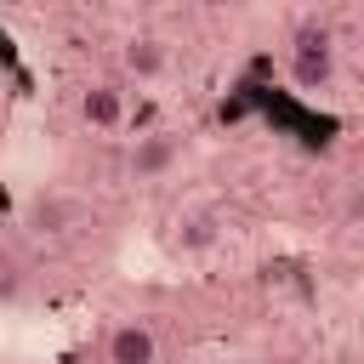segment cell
<instances>
[{
    "mask_svg": "<svg viewBox=\"0 0 364 364\" xmlns=\"http://www.w3.org/2000/svg\"><path fill=\"white\" fill-rule=\"evenodd\" d=\"M290 80L301 91H324L336 80V46H330V28L324 23H301L290 34Z\"/></svg>",
    "mask_w": 364,
    "mask_h": 364,
    "instance_id": "1",
    "label": "cell"
},
{
    "mask_svg": "<svg viewBox=\"0 0 364 364\" xmlns=\"http://www.w3.org/2000/svg\"><path fill=\"white\" fill-rule=\"evenodd\" d=\"M222 233H228V216H222L216 205H188V210H176V222H171V250H176V256H205V250L222 245Z\"/></svg>",
    "mask_w": 364,
    "mask_h": 364,
    "instance_id": "2",
    "label": "cell"
},
{
    "mask_svg": "<svg viewBox=\"0 0 364 364\" xmlns=\"http://www.w3.org/2000/svg\"><path fill=\"white\" fill-rule=\"evenodd\" d=\"M102 358L108 364H159V336L148 318H119L102 341Z\"/></svg>",
    "mask_w": 364,
    "mask_h": 364,
    "instance_id": "3",
    "label": "cell"
},
{
    "mask_svg": "<svg viewBox=\"0 0 364 364\" xmlns=\"http://www.w3.org/2000/svg\"><path fill=\"white\" fill-rule=\"evenodd\" d=\"M176 159H182V142H176L171 131H148V136H136V142H131L125 171H131L136 182H159V176H165Z\"/></svg>",
    "mask_w": 364,
    "mask_h": 364,
    "instance_id": "4",
    "label": "cell"
},
{
    "mask_svg": "<svg viewBox=\"0 0 364 364\" xmlns=\"http://www.w3.org/2000/svg\"><path fill=\"white\" fill-rule=\"evenodd\" d=\"M119 68H125L131 80H159V74L171 68V46H165L159 34H131V40L119 46Z\"/></svg>",
    "mask_w": 364,
    "mask_h": 364,
    "instance_id": "5",
    "label": "cell"
},
{
    "mask_svg": "<svg viewBox=\"0 0 364 364\" xmlns=\"http://www.w3.org/2000/svg\"><path fill=\"white\" fill-rule=\"evenodd\" d=\"M80 119H85V125H97V131H114V125L125 119V97H119V85L91 80V85L80 91Z\"/></svg>",
    "mask_w": 364,
    "mask_h": 364,
    "instance_id": "6",
    "label": "cell"
},
{
    "mask_svg": "<svg viewBox=\"0 0 364 364\" xmlns=\"http://www.w3.org/2000/svg\"><path fill=\"white\" fill-rule=\"evenodd\" d=\"M34 228L40 233H68V228H80V205L63 199V193H46V199H34Z\"/></svg>",
    "mask_w": 364,
    "mask_h": 364,
    "instance_id": "7",
    "label": "cell"
},
{
    "mask_svg": "<svg viewBox=\"0 0 364 364\" xmlns=\"http://www.w3.org/2000/svg\"><path fill=\"white\" fill-rule=\"evenodd\" d=\"M11 290H17V267H11V262H0V296H11Z\"/></svg>",
    "mask_w": 364,
    "mask_h": 364,
    "instance_id": "8",
    "label": "cell"
}]
</instances>
